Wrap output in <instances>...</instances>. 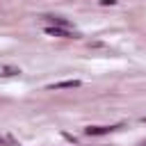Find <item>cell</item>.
<instances>
[{
  "label": "cell",
  "mask_w": 146,
  "mask_h": 146,
  "mask_svg": "<svg viewBox=\"0 0 146 146\" xmlns=\"http://www.w3.org/2000/svg\"><path fill=\"white\" fill-rule=\"evenodd\" d=\"M119 128H123V125H87V128H84V135H89V137H98V135L114 132V130H119Z\"/></svg>",
  "instance_id": "1"
},
{
  "label": "cell",
  "mask_w": 146,
  "mask_h": 146,
  "mask_svg": "<svg viewBox=\"0 0 146 146\" xmlns=\"http://www.w3.org/2000/svg\"><path fill=\"white\" fill-rule=\"evenodd\" d=\"M46 34L50 36H62V39H75V32H71L68 27H52V25H46L43 27Z\"/></svg>",
  "instance_id": "2"
},
{
  "label": "cell",
  "mask_w": 146,
  "mask_h": 146,
  "mask_svg": "<svg viewBox=\"0 0 146 146\" xmlns=\"http://www.w3.org/2000/svg\"><path fill=\"white\" fill-rule=\"evenodd\" d=\"M82 82L80 80H64V82H52V84H48V89L50 91H57V89H78Z\"/></svg>",
  "instance_id": "3"
},
{
  "label": "cell",
  "mask_w": 146,
  "mask_h": 146,
  "mask_svg": "<svg viewBox=\"0 0 146 146\" xmlns=\"http://www.w3.org/2000/svg\"><path fill=\"white\" fill-rule=\"evenodd\" d=\"M18 73H21V68H16V66H0V78H11Z\"/></svg>",
  "instance_id": "4"
},
{
  "label": "cell",
  "mask_w": 146,
  "mask_h": 146,
  "mask_svg": "<svg viewBox=\"0 0 146 146\" xmlns=\"http://www.w3.org/2000/svg\"><path fill=\"white\" fill-rule=\"evenodd\" d=\"M116 0H100V5H114Z\"/></svg>",
  "instance_id": "5"
},
{
  "label": "cell",
  "mask_w": 146,
  "mask_h": 146,
  "mask_svg": "<svg viewBox=\"0 0 146 146\" xmlns=\"http://www.w3.org/2000/svg\"><path fill=\"white\" fill-rule=\"evenodd\" d=\"M139 146H146V141H141V144H139Z\"/></svg>",
  "instance_id": "6"
},
{
  "label": "cell",
  "mask_w": 146,
  "mask_h": 146,
  "mask_svg": "<svg viewBox=\"0 0 146 146\" xmlns=\"http://www.w3.org/2000/svg\"><path fill=\"white\" fill-rule=\"evenodd\" d=\"M144 121H146V119H144Z\"/></svg>",
  "instance_id": "7"
}]
</instances>
